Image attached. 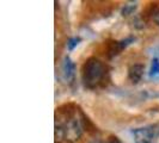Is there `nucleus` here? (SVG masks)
Returning <instances> with one entry per match:
<instances>
[{
  "mask_svg": "<svg viewBox=\"0 0 159 143\" xmlns=\"http://www.w3.org/2000/svg\"><path fill=\"white\" fill-rule=\"evenodd\" d=\"M105 74V66L98 58L90 57L85 61L81 69V79L85 87L96 88L104 78Z\"/></svg>",
  "mask_w": 159,
  "mask_h": 143,
  "instance_id": "1",
  "label": "nucleus"
},
{
  "mask_svg": "<svg viewBox=\"0 0 159 143\" xmlns=\"http://www.w3.org/2000/svg\"><path fill=\"white\" fill-rule=\"evenodd\" d=\"M66 120L59 122L56 124V131L59 132V136L62 137L67 142H74L79 138L83 134V124L81 119L75 116L73 112H70L67 117H65Z\"/></svg>",
  "mask_w": 159,
  "mask_h": 143,
  "instance_id": "2",
  "label": "nucleus"
},
{
  "mask_svg": "<svg viewBox=\"0 0 159 143\" xmlns=\"http://www.w3.org/2000/svg\"><path fill=\"white\" fill-rule=\"evenodd\" d=\"M158 135L159 129L156 125H147L133 130L134 143H156Z\"/></svg>",
  "mask_w": 159,
  "mask_h": 143,
  "instance_id": "3",
  "label": "nucleus"
},
{
  "mask_svg": "<svg viewBox=\"0 0 159 143\" xmlns=\"http://www.w3.org/2000/svg\"><path fill=\"white\" fill-rule=\"evenodd\" d=\"M62 74L67 82H70V84L73 82L74 76H75V66L68 56L65 57L64 63H62Z\"/></svg>",
  "mask_w": 159,
  "mask_h": 143,
  "instance_id": "4",
  "label": "nucleus"
},
{
  "mask_svg": "<svg viewBox=\"0 0 159 143\" xmlns=\"http://www.w3.org/2000/svg\"><path fill=\"white\" fill-rule=\"evenodd\" d=\"M135 38L133 37H129V38H126V40H122V41H116V42H112L111 44L109 46V56H115L120 54L125 48H127L132 42H134Z\"/></svg>",
  "mask_w": 159,
  "mask_h": 143,
  "instance_id": "5",
  "label": "nucleus"
},
{
  "mask_svg": "<svg viewBox=\"0 0 159 143\" xmlns=\"http://www.w3.org/2000/svg\"><path fill=\"white\" fill-rule=\"evenodd\" d=\"M143 66L140 63L133 64L128 69V78H129V80L133 84H138L141 80V78H143Z\"/></svg>",
  "mask_w": 159,
  "mask_h": 143,
  "instance_id": "6",
  "label": "nucleus"
},
{
  "mask_svg": "<svg viewBox=\"0 0 159 143\" xmlns=\"http://www.w3.org/2000/svg\"><path fill=\"white\" fill-rule=\"evenodd\" d=\"M159 74V60L158 58H153L152 60V63H151V69H150V73L148 75L150 76H156Z\"/></svg>",
  "mask_w": 159,
  "mask_h": 143,
  "instance_id": "7",
  "label": "nucleus"
},
{
  "mask_svg": "<svg viewBox=\"0 0 159 143\" xmlns=\"http://www.w3.org/2000/svg\"><path fill=\"white\" fill-rule=\"evenodd\" d=\"M136 8V2H132V4H127V5H125V7L122 8V11H121V13H122V16H129V15H132L134 11H135Z\"/></svg>",
  "mask_w": 159,
  "mask_h": 143,
  "instance_id": "8",
  "label": "nucleus"
},
{
  "mask_svg": "<svg viewBox=\"0 0 159 143\" xmlns=\"http://www.w3.org/2000/svg\"><path fill=\"white\" fill-rule=\"evenodd\" d=\"M79 42H80L79 37H73V38H70L68 42H67V48H68V50H73L74 48L79 44Z\"/></svg>",
  "mask_w": 159,
  "mask_h": 143,
  "instance_id": "9",
  "label": "nucleus"
},
{
  "mask_svg": "<svg viewBox=\"0 0 159 143\" xmlns=\"http://www.w3.org/2000/svg\"><path fill=\"white\" fill-rule=\"evenodd\" d=\"M154 22L159 25V11H157V12H156V15H154Z\"/></svg>",
  "mask_w": 159,
  "mask_h": 143,
  "instance_id": "10",
  "label": "nucleus"
},
{
  "mask_svg": "<svg viewBox=\"0 0 159 143\" xmlns=\"http://www.w3.org/2000/svg\"><path fill=\"white\" fill-rule=\"evenodd\" d=\"M91 143H104V142H102V141H93V142H91Z\"/></svg>",
  "mask_w": 159,
  "mask_h": 143,
  "instance_id": "11",
  "label": "nucleus"
},
{
  "mask_svg": "<svg viewBox=\"0 0 159 143\" xmlns=\"http://www.w3.org/2000/svg\"><path fill=\"white\" fill-rule=\"evenodd\" d=\"M111 143H120L119 141H115V142H111Z\"/></svg>",
  "mask_w": 159,
  "mask_h": 143,
  "instance_id": "12",
  "label": "nucleus"
}]
</instances>
